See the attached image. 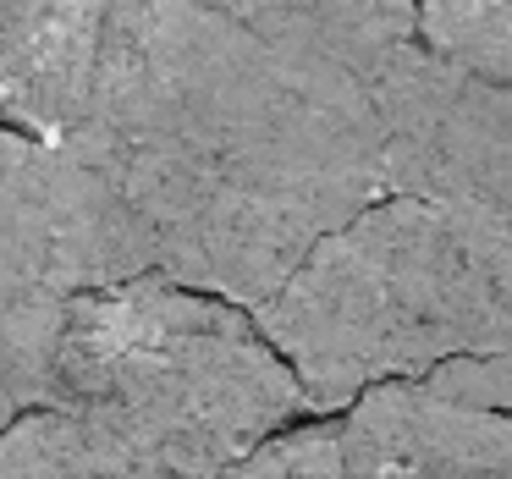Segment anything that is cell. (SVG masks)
<instances>
[{"label": "cell", "instance_id": "cell-1", "mask_svg": "<svg viewBox=\"0 0 512 479\" xmlns=\"http://www.w3.org/2000/svg\"><path fill=\"white\" fill-rule=\"evenodd\" d=\"M56 149L111 193L149 276L243 314L386 199L375 94L204 0H111L83 111Z\"/></svg>", "mask_w": 512, "mask_h": 479}, {"label": "cell", "instance_id": "cell-2", "mask_svg": "<svg viewBox=\"0 0 512 479\" xmlns=\"http://www.w3.org/2000/svg\"><path fill=\"white\" fill-rule=\"evenodd\" d=\"M309 413L254 314L138 276L72 303L56 391L0 435L6 479H221Z\"/></svg>", "mask_w": 512, "mask_h": 479}, {"label": "cell", "instance_id": "cell-3", "mask_svg": "<svg viewBox=\"0 0 512 479\" xmlns=\"http://www.w3.org/2000/svg\"><path fill=\"white\" fill-rule=\"evenodd\" d=\"M254 325L314 413L391 380L512 408V232L391 193L336 226Z\"/></svg>", "mask_w": 512, "mask_h": 479}, {"label": "cell", "instance_id": "cell-4", "mask_svg": "<svg viewBox=\"0 0 512 479\" xmlns=\"http://www.w3.org/2000/svg\"><path fill=\"white\" fill-rule=\"evenodd\" d=\"M138 276L144 243L67 149L28 144L0 171V435L50 408L72 303Z\"/></svg>", "mask_w": 512, "mask_h": 479}, {"label": "cell", "instance_id": "cell-5", "mask_svg": "<svg viewBox=\"0 0 512 479\" xmlns=\"http://www.w3.org/2000/svg\"><path fill=\"white\" fill-rule=\"evenodd\" d=\"M386 199H430L512 232V78L413 50L380 89Z\"/></svg>", "mask_w": 512, "mask_h": 479}, {"label": "cell", "instance_id": "cell-6", "mask_svg": "<svg viewBox=\"0 0 512 479\" xmlns=\"http://www.w3.org/2000/svg\"><path fill=\"white\" fill-rule=\"evenodd\" d=\"M342 479H512V408H479L430 380H391L342 424Z\"/></svg>", "mask_w": 512, "mask_h": 479}, {"label": "cell", "instance_id": "cell-7", "mask_svg": "<svg viewBox=\"0 0 512 479\" xmlns=\"http://www.w3.org/2000/svg\"><path fill=\"white\" fill-rule=\"evenodd\" d=\"M111 0H0V122L23 144H67Z\"/></svg>", "mask_w": 512, "mask_h": 479}, {"label": "cell", "instance_id": "cell-8", "mask_svg": "<svg viewBox=\"0 0 512 479\" xmlns=\"http://www.w3.org/2000/svg\"><path fill=\"white\" fill-rule=\"evenodd\" d=\"M270 50L303 67L353 78L375 94L424 45L413 0H204Z\"/></svg>", "mask_w": 512, "mask_h": 479}, {"label": "cell", "instance_id": "cell-9", "mask_svg": "<svg viewBox=\"0 0 512 479\" xmlns=\"http://www.w3.org/2000/svg\"><path fill=\"white\" fill-rule=\"evenodd\" d=\"M413 6L430 56L474 78H512V0H413Z\"/></svg>", "mask_w": 512, "mask_h": 479}, {"label": "cell", "instance_id": "cell-10", "mask_svg": "<svg viewBox=\"0 0 512 479\" xmlns=\"http://www.w3.org/2000/svg\"><path fill=\"white\" fill-rule=\"evenodd\" d=\"M221 479H342V441L336 424H298L248 452Z\"/></svg>", "mask_w": 512, "mask_h": 479}, {"label": "cell", "instance_id": "cell-11", "mask_svg": "<svg viewBox=\"0 0 512 479\" xmlns=\"http://www.w3.org/2000/svg\"><path fill=\"white\" fill-rule=\"evenodd\" d=\"M23 149H28V144H23V138H17V133H12V127L0 122V171L12 166V160H17V155H23Z\"/></svg>", "mask_w": 512, "mask_h": 479}]
</instances>
